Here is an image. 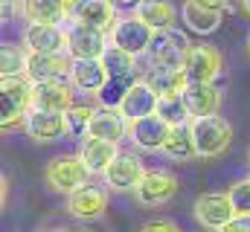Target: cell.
I'll use <instances>...</instances> for the list:
<instances>
[{"label":"cell","mask_w":250,"mask_h":232,"mask_svg":"<svg viewBox=\"0 0 250 232\" xmlns=\"http://www.w3.org/2000/svg\"><path fill=\"white\" fill-rule=\"evenodd\" d=\"M32 90H35V84L26 76L0 78V125H3V131L23 128L26 114L32 111Z\"/></svg>","instance_id":"1"},{"label":"cell","mask_w":250,"mask_h":232,"mask_svg":"<svg viewBox=\"0 0 250 232\" xmlns=\"http://www.w3.org/2000/svg\"><path fill=\"white\" fill-rule=\"evenodd\" d=\"M192 128V139H195V151L198 157H218L230 148L233 142V125L221 114L215 116H201L189 122Z\"/></svg>","instance_id":"2"},{"label":"cell","mask_w":250,"mask_h":232,"mask_svg":"<svg viewBox=\"0 0 250 232\" xmlns=\"http://www.w3.org/2000/svg\"><path fill=\"white\" fill-rule=\"evenodd\" d=\"M90 177H93V174L87 172V166L82 163L79 154H62V157H53V160L47 163V169H44V180H47V186H50L53 192H59V194H67V197H70L73 192L90 186Z\"/></svg>","instance_id":"3"},{"label":"cell","mask_w":250,"mask_h":232,"mask_svg":"<svg viewBox=\"0 0 250 232\" xmlns=\"http://www.w3.org/2000/svg\"><path fill=\"white\" fill-rule=\"evenodd\" d=\"M108 38H111V47H120L128 56L140 58V56H148L154 29L146 26L137 15H123V18H117V23L111 26Z\"/></svg>","instance_id":"4"},{"label":"cell","mask_w":250,"mask_h":232,"mask_svg":"<svg viewBox=\"0 0 250 232\" xmlns=\"http://www.w3.org/2000/svg\"><path fill=\"white\" fill-rule=\"evenodd\" d=\"M189 50H192V41L184 29H160L154 32L151 38V47H148V64H157V67H184Z\"/></svg>","instance_id":"5"},{"label":"cell","mask_w":250,"mask_h":232,"mask_svg":"<svg viewBox=\"0 0 250 232\" xmlns=\"http://www.w3.org/2000/svg\"><path fill=\"white\" fill-rule=\"evenodd\" d=\"M131 194L140 206H148V209L166 206L178 194V177L172 172H166V169H148Z\"/></svg>","instance_id":"6"},{"label":"cell","mask_w":250,"mask_h":232,"mask_svg":"<svg viewBox=\"0 0 250 232\" xmlns=\"http://www.w3.org/2000/svg\"><path fill=\"white\" fill-rule=\"evenodd\" d=\"M108 47H111L108 32H99V29L82 26V23L67 26V53L73 61H99L108 53Z\"/></svg>","instance_id":"7"},{"label":"cell","mask_w":250,"mask_h":232,"mask_svg":"<svg viewBox=\"0 0 250 232\" xmlns=\"http://www.w3.org/2000/svg\"><path fill=\"white\" fill-rule=\"evenodd\" d=\"M221 70H224V58L212 44H192L187 61H184L189 84H215Z\"/></svg>","instance_id":"8"},{"label":"cell","mask_w":250,"mask_h":232,"mask_svg":"<svg viewBox=\"0 0 250 232\" xmlns=\"http://www.w3.org/2000/svg\"><path fill=\"white\" fill-rule=\"evenodd\" d=\"M233 218H239V215H236L233 200H230L227 192H204V194H198V200H195V221L201 227L218 232Z\"/></svg>","instance_id":"9"},{"label":"cell","mask_w":250,"mask_h":232,"mask_svg":"<svg viewBox=\"0 0 250 232\" xmlns=\"http://www.w3.org/2000/svg\"><path fill=\"white\" fill-rule=\"evenodd\" d=\"M146 172H148V169H146V163H143L140 154H134V151H120L117 160L108 166V172L102 174V177H105V186H108V189L134 192Z\"/></svg>","instance_id":"10"},{"label":"cell","mask_w":250,"mask_h":232,"mask_svg":"<svg viewBox=\"0 0 250 232\" xmlns=\"http://www.w3.org/2000/svg\"><path fill=\"white\" fill-rule=\"evenodd\" d=\"M169 134H172V125H166L157 114L143 116V119L128 125V139L140 151H163Z\"/></svg>","instance_id":"11"},{"label":"cell","mask_w":250,"mask_h":232,"mask_svg":"<svg viewBox=\"0 0 250 232\" xmlns=\"http://www.w3.org/2000/svg\"><path fill=\"white\" fill-rule=\"evenodd\" d=\"M23 47L32 56L67 53V29L64 26H50V23H26V29H23Z\"/></svg>","instance_id":"12"},{"label":"cell","mask_w":250,"mask_h":232,"mask_svg":"<svg viewBox=\"0 0 250 232\" xmlns=\"http://www.w3.org/2000/svg\"><path fill=\"white\" fill-rule=\"evenodd\" d=\"M73 70V58L70 53H50V56H32L26 58V78L32 84H44V81H64L70 78Z\"/></svg>","instance_id":"13"},{"label":"cell","mask_w":250,"mask_h":232,"mask_svg":"<svg viewBox=\"0 0 250 232\" xmlns=\"http://www.w3.org/2000/svg\"><path fill=\"white\" fill-rule=\"evenodd\" d=\"M73 105H76V87L70 84V78L44 81V84H35V90H32V108H38V111L67 114Z\"/></svg>","instance_id":"14"},{"label":"cell","mask_w":250,"mask_h":232,"mask_svg":"<svg viewBox=\"0 0 250 232\" xmlns=\"http://www.w3.org/2000/svg\"><path fill=\"white\" fill-rule=\"evenodd\" d=\"M23 131H26L29 139H35V142H56V139H64V136H67V116L32 108V111L26 114Z\"/></svg>","instance_id":"15"},{"label":"cell","mask_w":250,"mask_h":232,"mask_svg":"<svg viewBox=\"0 0 250 232\" xmlns=\"http://www.w3.org/2000/svg\"><path fill=\"white\" fill-rule=\"evenodd\" d=\"M105 209H108V192L93 183L67 197V212L79 221H96L105 215Z\"/></svg>","instance_id":"16"},{"label":"cell","mask_w":250,"mask_h":232,"mask_svg":"<svg viewBox=\"0 0 250 232\" xmlns=\"http://www.w3.org/2000/svg\"><path fill=\"white\" fill-rule=\"evenodd\" d=\"M128 125L131 122L123 116L120 108H96V114L90 119V128H87V136L120 145L125 136H128Z\"/></svg>","instance_id":"17"},{"label":"cell","mask_w":250,"mask_h":232,"mask_svg":"<svg viewBox=\"0 0 250 232\" xmlns=\"http://www.w3.org/2000/svg\"><path fill=\"white\" fill-rule=\"evenodd\" d=\"M70 23H82V26H93L99 32H111V26L117 23V6L111 0H82V6L70 15Z\"/></svg>","instance_id":"18"},{"label":"cell","mask_w":250,"mask_h":232,"mask_svg":"<svg viewBox=\"0 0 250 232\" xmlns=\"http://www.w3.org/2000/svg\"><path fill=\"white\" fill-rule=\"evenodd\" d=\"M181 96H184V105H187L192 119L215 116L221 108V87L218 84H187V90Z\"/></svg>","instance_id":"19"},{"label":"cell","mask_w":250,"mask_h":232,"mask_svg":"<svg viewBox=\"0 0 250 232\" xmlns=\"http://www.w3.org/2000/svg\"><path fill=\"white\" fill-rule=\"evenodd\" d=\"M18 12H21V18L26 23L62 26L64 20H70V12H67V3L64 0H21Z\"/></svg>","instance_id":"20"},{"label":"cell","mask_w":250,"mask_h":232,"mask_svg":"<svg viewBox=\"0 0 250 232\" xmlns=\"http://www.w3.org/2000/svg\"><path fill=\"white\" fill-rule=\"evenodd\" d=\"M157 102H160V96L148 87V81L146 78H137L134 84H131V90H128V96L123 99V105H120V111L128 122H137V119H143V116H151L157 111Z\"/></svg>","instance_id":"21"},{"label":"cell","mask_w":250,"mask_h":232,"mask_svg":"<svg viewBox=\"0 0 250 232\" xmlns=\"http://www.w3.org/2000/svg\"><path fill=\"white\" fill-rule=\"evenodd\" d=\"M143 78L148 81V87L157 96H181L189 84L184 67H157V64H148V70H146Z\"/></svg>","instance_id":"22"},{"label":"cell","mask_w":250,"mask_h":232,"mask_svg":"<svg viewBox=\"0 0 250 232\" xmlns=\"http://www.w3.org/2000/svg\"><path fill=\"white\" fill-rule=\"evenodd\" d=\"M134 15L146 26H151L154 32H160V29H175V20L181 18V9H175L172 0H143L134 9Z\"/></svg>","instance_id":"23"},{"label":"cell","mask_w":250,"mask_h":232,"mask_svg":"<svg viewBox=\"0 0 250 232\" xmlns=\"http://www.w3.org/2000/svg\"><path fill=\"white\" fill-rule=\"evenodd\" d=\"M117 154H120V145L105 142V139H93V136H84V142L79 148V157L90 174H105L108 166L117 160Z\"/></svg>","instance_id":"24"},{"label":"cell","mask_w":250,"mask_h":232,"mask_svg":"<svg viewBox=\"0 0 250 232\" xmlns=\"http://www.w3.org/2000/svg\"><path fill=\"white\" fill-rule=\"evenodd\" d=\"M105 81H108V70H105L102 58H99V61H73L70 84H73L76 90L96 96V93L105 87Z\"/></svg>","instance_id":"25"},{"label":"cell","mask_w":250,"mask_h":232,"mask_svg":"<svg viewBox=\"0 0 250 232\" xmlns=\"http://www.w3.org/2000/svg\"><path fill=\"white\" fill-rule=\"evenodd\" d=\"M181 20L187 23L189 32H198V35H212L221 20H224V12H215V9H204L192 0H184L181 6Z\"/></svg>","instance_id":"26"},{"label":"cell","mask_w":250,"mask_h":232,"mask_svg":"<svg viewBox=\"0 0 250 232\" xmlns=\"http://www.w3.org/2000/svg\"><path fill=\"white\" fill-rule=\"evenodd\" d=\"M163 154H166L169 160H192V157H198L195 139H192V128H189V125L172 128V134H169V139H166V145H163Z\"/></svg>","instance_id":"27"},{"label":"cell","mask_w":250,"mask_h":232,"mask_svg":"<svg viewBox=\"0 0 250 232\" xmlns=\"http://www.w3.org/2000/svg\"><path fill=\"white\" fill-rule=\"evenodd\" d=\"M137 78H140V76H117V78H108L105 87L96 93L99 108H120L123 99L128 96V90H131V84H134Z\"/></svg>","instance_id":"28"},{"label":"cell","mask_w":250,"mask_h":232,"mask_svg":"<svg viewBox=\"0 0 250 232\" xmlns=\"http://www.w3.org/2000/svg\"><path fill=\"white\" fill-rule=\"evenodd\" d=\"M154 114L160 116L166 125H172V128H178V125H189V122H192L187 105H184V96H160Z\"/></svg>","instance_id":"29"},{"label":"cell","mask_w":250,"mask_h":232,"mask_svg":"<svg viewBox=\"0 0 250 232\" xmlns=\"http://www.w3.org/2000/svg\"><path fill=\"white\" fill-rule=\"evenodd\" d=\"M26 47H18V44H3L0 50V76L9 78V76H26Z\"/></svg>","instance_id":"30"},{"label":"cell","mask_w":250,"mask_h":232,"mask_svg":"<svg viewBox=\"0 0 250 232\" xmlns=\"http://www.w3.org/2000/svg\"><path fill=\"white\" fill-rule=\"evenodd\" d=\"M102 64L108 70V78H117V76H137V58L128 56L120 47H108V53L102 56Z\"/></svg>","instance_id":"31"},{"label":"cell","mask_w":250,"mask_h":232,"mask_svg":"<svg viewBox=\"0 0 250 232\" xmlns=\"http://www.w3.org/2000/svg\"><path fill=\"white\" fill-rule=\"evenodd\" d=\"M93 114H96V108L93 105H73L70 111H67V136H87V128H90V119H93Z\"/></svg>","instance_id":"32"},{"label":"cell","mask_w":250,"mask_h":232,"mask_svg":"<svg viewBox=\"0 0 250 232\" xmlns=\"http://www.w3.org/2000/svg\"><path fill=\"white\" fill-rule=\"evenodd\" d=\"M227 194H230V200H233L236 215H239V218H250V177L233 183V186L227 189Z\"/></svg>","instance_id":"33"},{"label":"cell","mask_w":250,"mask_h":232,"mask_svg":"<svg viewBox=\"0 0 250 232\" xmlns=\"http://www.w3.org/2000/svg\"><path fill=\"white\" fill-rule=\"evenodd\" d=\"M140 232H184L175 221H169V218H151V221H146Z\"/></svg>","instance_id":"34"},{"label":"cell","mask_w":250,"mask_h":232,"mask_svg":"<svg viewBox=\"0 0 250 232\" xmlns=\"http://www.w3.org/2000/svg\"><path fill=\"white\" fill-rule=\"evenodd\" d=\"M218 232H250V218H233L227 227H221Z\"/></svg>","instance_id":"35"},{"label":"cell","mask_w":250,"mask_h":232,"mask_svg":"<svg viewBox=\"0 0 250 232\" xmlns=\"http://www.w3.org/2000/svg\"><path fill=\"white\" fill-rule=\"evenodd\" d=\"M192 3H198L204 9H215V12H227L230 9V0H192Z\"/></svg>","instance_id":"36"},{"label":"cell","mask_w":250,"mask_h":232,"mask_svg":"<svg viewBox=\"0 0 250 232\" xmlns=\"http://www.w3.org/2000/svg\"><path fill=\"white\" fill-rule=\"evenodd\" d=\"M111 3H114L117 9H137L143 0H111Z\"/></svg>","instance_id":"37"},{"label":"cell","mask_w":250,"mask_h":232,"mask_svg":"<svg viewBox=\"0 0 250 232\" xmlns=\"http://www.w3.org/2000/svg\"><path fill=\"white\" fill-rule=\"evenodd\" d=\"M0 200H3V206H6V200H9V177L3 174V189H0Z\"/></svg>","instance_id":"38"},{"label":"cell","mask_w":250,"mask_h":232,"mask_svg":"<svg viewBox=\"0 0 250 232\" xmlns=\"http://www.w3.org/2000/svg\"><path fill=\"white\" fill-rule=\"evenodd\" d=\"M3 18H9V0H3Z\"/></svg>","instance_id":"39"},{"label":"cell","mask_w":250,"mask_h":232,"mask_svg":"<svg viewBox=\"0 0 250 232\" xmlns=\"http://www.w3.org/2000/svg\"><path fill=\"white\" fill-rule=\"evenodd\" d=\"M47 232H70L67 227H53V230H47Z\"/></svg>","instance_id":"40"},{"label":"cell","mask_w":250,"mask_h":232,"mask_svg":"<svg viewBox=\"0 0 250 232\" xmlns=\"http://www.w3.org/2000/svg\"><path fill=\"white\" fill-rule=\"evenodd\" d=\"M242 9H245V12L250 15V0H242Z\"/></svg>","instance_id":"41"},{"label":"cell","mask_w":250,"mask_h":232,"mask_svg":"<svg viewBox=\"0 0 250 232\" xmlns=\"http://www.w3.org/2000/svg\"><path fill=\"white\" fill-rule=\"evenodd\" d=\"M248 56H250V35H248Z\"/></svg>","instance_id":"42"}]
</instances>
